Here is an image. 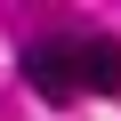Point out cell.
Returning <instances> with one entry per match:
<instances>
[{
    "label": "cell",
    "instance_id": "7a4b0ae2",
    "mask_svg": "<svg viewBox=\"0 0 121 121\" xmlns=\"http://www.w3.org/2000/svg\"><path fill=\"white\" fill-rule=\"evenodd\" d=\"M73 65H81L89 97H113L121 89V40H73Z\"/></svg>",
    "mask_w": 121,
    "mask_h": 121
},
{
    "label": "cell",
    "instance_id": "6da1fadb",
    "mask_svg": "<svg viewBox=\"0 0 121 121\" xmlns=\"http://www.w3.org/2000/svg\"><path fill=\"white\" fill-rule=\"evenodd\" d=\"M24 89L48 105H73L81 97V65H73V40H32L24 48Z\"/></svg>",
    "mask_w": 121,
    "mask_h": 121
}]
</instances>
